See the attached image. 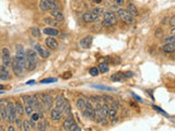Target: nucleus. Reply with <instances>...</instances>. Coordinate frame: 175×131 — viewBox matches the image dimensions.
<instances>
[{
  "label": "nucleus",
  "instance_id": "f257e3e1",
  "mask_svg": "<svg viewBox=\"0 0 175 131\" xmlns=\"http://www.w3.org/2000/svg\"><path fill=\"white\" fill-rule=\"evenodd\" d=\"M27 54V69L29 71H32L36 68L37 64V55L34 49H27L25 51Z\"/></svg>",
  "mask_w": 175,
  "mask_h": 131
},
{
  "label": "nucleus",
  "instance_id": "f03ea898",
  "mask_svg": "<svg viewBox=\"0 0 175 131\" xmlns=\"http://www.w3.org/2000/svg\"><path fill=\"white\" fill-rule=\"evenodd\" d=\"M15 57L20 61V63L23 66L24 69H27V54H25V50L21 44L17 45V47H15Z\"/></svg>",
  "mask_w": 175,
  "mask_h": 131
},
{
  "label": "nucleus",
  "instance_id": "7ed1b4c3",
  "mask_svg": "<svg viewBox=\"0 0 175 131\" xmlns=\"http://www.w3.org/2000/svg\"><path fill=\"white\" fill-rule=\"evenodd\" d=\"M117 17L122 21L126 22L127 24H132L135 22V17L131 15V13L128 12L127 9H118L117 10Z\"/></svg>",
  "mask_w": 175,
  "mask_h": 131
},
{
  "label": "nucleus",
  "instance_id": "20e7f679",
  "mask_svg": "<svg viewBox=\"0 0 175 131\" xmlns=\"http://www.w3.org/2000/svg\"><path fill=\"white\" fill-rule=\"evenodd\" d=\"M62 127H64V129L67 130V131H80L81 130V128L78 127V125L74 122V120H73L72 117H68L67 119L64 121Z\"/></svg>",
  "mask_w": 175,
  "mask_h": 131
},
{
  "label": "nucleus",
  "instance_id": "39448f33",
  "mask_svg": "<svg viewBox=\"0 0 175 131\" xmlns=\"http://www.w3.org/2000/svg\"><path fill=\"white\" fill-rule=\"evenodd\" d=\"M7 109H8V118L7 120L10 122V124H13L17 118V112H15V105L12 102H9L7 105Z\"/></svg>",
  "mask_w": 175,
  "mask_h": 131
},
{
  "label": "nucleus",
  "instance_id": "423d86ee",
  "mask_svg": "<svg viewBox=\"0 0 175 131\" xmlns=\"http://www.w3.org/2000/svg\"><path fill=\"white\" fill-rule=\"evenodd\" d=\"M11 67H12V70H13V72H15V76H22V73H23V71H24V68H23V66L20 63L19 60L17 59V57L12 58Z\"/></svg>",
  "mask_w": 175,
  "mask_h": 131
},
{
  "label": "nucleus",
  "instance_id": "0eeeda50",
  "mask_svg": "<svg viewBox=\"0 0 175 131\" xmlns=\"http://www.w3.org/2000/svg\"><path fill=\"white\" fill-rule=\"evenodd\" d=\"M1 56H2V62L5 66L9 67L11 66V61H12V58L11 55H10V51L8 48H2V51H1Z\"/></svg>",
  "mask_w": 175,
  "mask_h": 131
},
{
  "label": "nucleus",
  "instance_id": "6e6552de",
  "mask_svg": "<svg viewBox=\"0 0 175 131\" xmlns=\"http://www.w3.org/2000/svg\"><path fill=\"white\" fill-rule=\"evenodd\" d=\"M98 18H100V15L95 14L94 12H85V13H83V15H82V19H83L84 22H88V23H90V22H95L98 20Z\"/></svg>",
  "mask_w": 175,
  "mask_h": 131
},
{
  "label": "nucleus",
  "instance_id": "1a4fd4ad",
  "mask_svg": "<svg viewBox=\"0 0 175 131\" xmlns=\"http://www.w3.org/2000/svg\"><path fill=\"white\" fill-rule=\"evenodd\" d=\"M41 103L46 109H51L53 105V97L49 95H41Z\"/></svg>",
  "mask_w": 175,
  "mask_h": 131
},
{
  "label": "nucleus",
  "instance_id": "9d476101",
  "mask_svg": "<svg viewBox=\"0 0 175 131\" xmlns=\"http://www.w3.org/2000/svg\"><path fill=\"white\" fill-rule=\"evenodd\" d=\"M10 79V71H9V68L5 64L2 66H0V80H2V81H7Z\"/></svg>",
  "mask_w": 175,
  "mask_h": 131
},
{
  "label": "nucleus",
  "instance_id": "9b49d317",
  "mask_svg": "<svg viewBox=\"0 0 175 131\" xmlns=\"http://www.w3.org/2000/svg\"><path fill=\"white\" fill-rule=\"evenodd\" d=\"M34 48H35L34 50H35L42 58H48L49 56H51V52L48 51L47 49H45V48H43L41 45H37V44H36V45L34 46Z\"/></svg>",
  "mask_w": 175,
  "mask_h": 131
},
{
  "label": "nucleus",
  "instance_id": "f8f14e48",
  "mask_svg": "<svg viewBox=\"0 0 175 131\" xmlns=\"http://www.w3.org/2000/svg\"><path fill=\"white\" fill-rule=\"evenodd\" d=\"M67 103H68L67 100H66L64 96H58L57 100H56V108L62 113L64 112V109H65V106H66Z\"/></svg>",
  "mask_w": 175,
  "mask_h": 131
},
{
  "label": "nucleus",
  "instance_id": "ddd939ff",
  "mask_svg": "<svg viewBox=\"0 0 175 131\" xmlns=\"http://www.w3.org/2000/svg\"><path fill=\"white\" fill-rule=\"evenodd\" d=\"M104 20H107V21H110V23L113 24H116L117 23V17H116V14L114 13V12L112 11H107L104 13Z\"/></svg>",
  "mask_w": 175,
  "mask_h": 131
},
{
  "label": "nucleus",
  "instance_id": "4468645a",
  "mask_svg": "<svg viewBox=\"0 0 175 131\" xmlns=\"http://www.w3.org/2000/svg\"><path fill=\"white\" fill-rule=\"evenodd\" d=\"M92 41H93V37L92 36H85V37H83L80 41V45H81L82 48H85V49H88V48H90V46L92 45Z\"/></svg>",
  "mask_w": 175,
  "mask_h": 131
},
{
  "label": "nucleus",
  "instance_id": "2eb2a0df",
  "mask_svg": "<svg viewBox=\"0 0 175 131\" xmlns=\"http://www.w3.org/2000/svg\"><path fill=\"white\" fill-rule=\"evenodd\" d=\"M45 43H46V46H47L48 48H51V49H56V48L58 47V42L56 41V38H54L53 36L46 38Z\"/></svg>",
  "mask_w": 175,
  "mask_h": 131
},
{
  "label": "nucleus",
  "instance_id": "dca6fc26",
  "mask_svg": "<svg viewBox=\"0 0 175 131\" xmlns=\"http://www.w3.org/2000/svg\"><path fill=\"white\" fill-rule=\"evenodd\" d=\"M35 128V122L32 121V120H24L22 122V129L25 131H30L32 129Z\"/></svg>",
  "mask_w": 175,
  "mask_h": 131
},
{
  "label": "nucleus",
  "instance_id": "f3484780",
  "mask_svg": "<svg viewBox=\"0 0 175 131\" xmlns=\"http://www.w3.org/2000/svg\"><path fill=\"white\" fill-rule=\"evenodd\" d=\"M54 0H41L40 2V8H41L43 11H46V10L51 9V6L53 3Z\"/></svg>",
  "mask_w": 175,
  "mask_h": 131
},
{
  "label": "nucleus",
  "instance_id": "a211bd4d",
  "mask_svg": "<svg viewBox=\"0 0 175 131\" xmlns=\"http://www.w3.org/2000/svg\"><path fill=\"white\" fill-rule=\"evenodd\" d=\"M127 10H128L129 13H131V15H134V17H138V15H139V11H138V9H137V7L134 5V3L128 2L127 3Z\"/></svg>",
  "mask_w": 175,
  "mask_h": 131
},
{
  "label": "nucleus",
  "instance_id": "6ab92c4d",
  "mask_svg": "<svg viewBox=\"0 0 175 131\" xmlns=\"http://www.w3.org/2000/svg\"><path fill=\"white\" fill-rule=\"evenodd\" d=\"M51 14H52V18L55 19L56 21H62V20H64V14L61 13L60 10H53Z\"/></svg>",
  "mask_w": 175,
  "mask_h": 131
},
{
  "label": "nucleus",
  "instance_id": "aec40b11",
  "mask_svg": "<svg viewBox=\"0 0 175 131\" xmlns=\"http://www.w3.org/2000/svg\"><path fill=\"white\" fill-rule=\"evenodd\" d=\"M162 50L166 54H171L175 50V44L174 43H166L165 45L162 47Z\"/></svg>",
  "mask_w": 175,
  "mask_h": 131
},
{
  "label": "nucleus",
  "instance_id": "412c9836",
  "mask_svg": "<svg viewBox=\"0 0 175 131\" xmlns=\"http://www.w3.org/2000/svg\"><path fill=\"white\" fill-rule=\"evenodd\" d=\"M44 34H47V35H51V36H56L59 34V31L55 29V27H46V29L43 30Z\"/></svg>",
  "mask_w": 175,
  "mask_h": 131
},
{
  "label": "nucleus",
  "instance_id": "4be33fe9",
  "mask_svg": "<svg viewBox=\"0 0 175 131\" xmlns=\"http://www.w3.org/2000/svg\"><path fill=\"white\" fill-rule=\"evenodd\" d=\"M51 117H52V119L53 120H59L60 118H61V112L60 110H58L57 108L56 109H52L51 112Z\"/></svg>",
  "mask_w": 175,
  "mask_h": 131
},
{
  "label": "nucleus",
  "instance_id": "5701e85b",
  "mask_svg": "<svg viewBox=\"0 0 175 131\" xmlns=\"http://www.w3.org/2000/svg\"><path fill=\"white\" fill-rule=\"evenodd\" d=\"M85 105H86V100H84V98L80 97L77 100V107L79 110H84V108H85Z\"/></svg>",
  "mask_w": 175,
  "mask_h": 131
},
{
  "label": "nucleus",
  "instance_id": "b1692460",
  "mask_svg": "<svg viewBox=\"0 0 175 131\" xmlns=\"http://www.w3.org/2000/svg\"><path fill=\"white\" fill-rule=\"evenodd\" d=\"M108 113H110V107H108L107 104H104L101 106V115L103 118H106L108 117Z\"/></svg>",
  "mask_w": 175,
  "mask_h": 131
},
{
  "label": "nucleus",
  "instance_id": "393cba45",
  "mask_svg": "<svg viewBox=\"0 0 175 131\" xmlns=\"http://www.w3.org/2000/svg\"><path fill=\"white\" fill-rule=\"evenodd\" d=\"M15 112H17V115H19V116H22V115L24 114V107L22 106V104L20 102H17L15 103Z\"/></svg>",
  "mask_w": 175,
  "mask_h": 131
},
{
  "label": "nucleus",
  "instance_id": "a878e982",
  "mask_svg": "<svg viewBox=\"0 0 175 131\" xmlns=\"http://www.w3.org/2000/svg\"><path fill=\"white\" fill-rule=\"evenodd\" d=\"M123 79H124V73H123V72H117V73L113 74V76H110V80H112V81H115V82L122 81Z\"/></svg>",
  "mask_w": 175,
  "mask_h": 131
},
{
  "label": "nucleus",
  "instance_id": "bb28decb",
  "mask_svg": "<svg viewBox=\"0 0 175 131\" xmlns=\"http://www.w3.org/2000/svg\"><path fill=\"white\" fill-rule=\"evenodd\" d=\"M98 68L101 73H106L108 71V63L107 62H101V63L98 64Z\"/></svg>",
  "mask_w": 175,
  "mask_h": 131
},
{
  "label": "nucleus",
  "instance_id": "cd10ccee",
  "mask_svg": "<svg viewBox=\"0 0 175 131\" xmlns=\"http://www.w3.org/2000/svg\"><path fill=\"white\" fill-rule=\"evenodd\" d=\"M44 21H45V23L49 24L52 27H56V26L58 25V23H57L58 21H56L55 19H52V18H45V19H44Z\"/></svg>",
  "mask_w": 175,
  "mask_h": 131
},
{
  "label": "nucleus",
  "instance_id": "c85d7f7f",
  "mask_svg": "<svg viewBox=\"0 0 175 131\" xmlns=\"http://www.w3.org/2000/svg\"><path fill=\"white\" fill-rule=\"evenodd\" d=\"M33 106H32L31 104H25V106H24V112L27 113V116H31L32 114H33Z\"/></svg>",
  "mask_w": 175,
  "mask_h": 131
},
{
  "label": "nucleus",
  "instance_id": "c756f323",
  "mask_svg": "<svg viewBox=\"0 0 175 131\" xmlns=\"http://www.w3.org/2000/svg\"><path fill=\"white\" fill-rule=\"evenodd\" d=\"M31 34L33 37H36V38H39L40 36H41V31H40L37 27H32L31 29Z\"/></svg>",
  "mask_w": 175,
  "mask_h": 131
},
{
  "label": "nucleus",
  "instance_id": "7c9ffc66",
  "mask_svg": "<svg viewBox=\"0 0 175 131\" xmlns=\"http://www.w3.org/2000/svg\"><path fill=\"white\" fill-rule=\"evenodd\" d=\"M40 118H42V116H41V114H40V113H37V112L33 113V114L31 115V120H32V121H34V122L39 121Z\"/></svg>",
  "mask_w": 175,
  "mask_h": 131
},
{
  "label": "nucleus",
  "instance_id": "2f4dec72",
  "mask_svg": "<svg viewBox=\"0 0 175 131\" xmlns=\"http://www.w3.org/2000/svg\"><path fill=\"white\" fill-rule=\"evenodd\" d=\"M48 126V122L46 121V120H42L41 122H39V125H37V129L39 130H45L46 129V127Z\"/></svg>",
  "mask_w": 175,
  "mask_h": 131
},
{
  "label": "nucleus",
  "instance_id": "473e14b6",
  "mask_svg": "<svg viewBox=\"0 0 175 131\" xmlns=\"http://www.w3.org/2000/svg\"><path fill=\"white\" fill-rule=\"evenodd\" d=\"M116 114H117V109L114 107L110 108V113H108V117H110V119H114L116 118Z\"/></svg>",
  "mask_w": 175,
  "mask_h": 131
},
{
  "label": "nucleus",
  "instance_id": "72a5a7b5",
  "mask_svg": "<svg viewBox=\"0 0 175 131\" xmlns=\"http://www.w3.org/2000/svg\"><path fill=\"white\" fill-rule=\"evenodd\" d=\"M89 73L91 74L92 76H98V74H100V70H98V68L93 67V68H91V69H90Z\"/></svg>",
  "mask_w": 175,
  "mask_h": 131
},
{
  "label": "nucleus",
  "instance_id": "f704fd0d",
  "mask_svg": "<svg viewBox=\"0 0 175 131\" xmlns=\"http://www.w3.org/2000/svg\"><path fill=\"white\" fill-rule=\"evenodd\" d=\"M56 81H57V79L56 78H47V79L42 80L41 83L42 84H48V83H53V82H56Z\"/></svg>",
  "mask_w": 175,
  "mask_h": 131
},
{
  "label": "nucleus",
  "instance_id": "c9c22d12",
  "mask_svg": "<svg viewBox=\"0 0 175 131\" xmlns=\"http://www.w3.org/2000/svg\"><path fill=\"white\" fill-rule=\"evenodd\" d=\"M165 43H174L175 44V35L173 34L172 36H168V37H165L163 39Z\"/></svg>",
  "mask_w": 175,
  "mask_h": 131
},
{
  "label": "nucleus",
  "instance_id": "e433bc0d",
  "mask_svg": "<svg viewBox=\"0 0 175 131\" xmlns=\"http://www.w3.org/2000/svg\"><path fill=\"white\" fill-rule=\"evenodd\" d=\"M59 9H60L59 3H58L56 0H54L53 3H52V6H51V9H49V10H52V11H53V10H59Z\"/></svg>",
  "mask_w": 175,
  "mask_h": 131
},
{
  "label": "nucleus",
  "instance_id": "4c0bfd02",
  "mask_svg": "<svg viewBox=\"0 0 175 131\" xmlns=\"http://www.w3.org/2000/svg\"><path fill=\"white\" fill-rule=\"evenodd\" d=\"M92 12H94V13L98 15H101V14H104V13H105V12H104V9H102V8H95V9L92 10Z\"/></svg>",
  "mask_w": 175,
  "mask_h": 131
},
{
  "label": "nucleus",
  "instance_id": "58836bf2",
  "mask_svg": "<svg viewBox=\"0 0 175 131\" xmlns=\"http://www.w3.org/2000/svg\"><path fill=\"white\" fill-rule=\"evenodd\" d=\"M22 98H23V100H24V103H25V104H31L32 105V98H33L32 96H29V95L25 96V95H24Z\"/></svg>",
  "mask_w": 175,
  "mask_h": 131
},
{
  "label": "nucleus",
  "instance_id": "ea45409f",
  "mask_svg": "<svg viewBox=\"0 0 175 131\" xmlns=\"http://www.w3.org/2000/svg\"><path fill=\"white\" fill-rule=\"evenodd\" d=\"M93 88H101V90H106V91H112V90H113L112 88H108V86H103V85H93Z\"/></svg>",
  "mask_w": 175,
  "mask_h": 131
},
{
  "label": "nucleus",
  "instance_id": "a19ab883",
  "mask_svg": "<svg viewBox=\"0 0 175 131\" xmlns=\"http://www.w3.org/2000/svg\"><path fill=\"white\" fill-rule=\"evenodd\" d=\"M71 112V106L69 105V103H67L65 106V109H64V113H66V114H69V113Z\"/></svg>",
  "mask_w": 175,
  "mask_h": 131
},
{
  "label": "nucleus",
  "instance_id": "79ce46f5",
  "mask_svg": "<svg viewBox=\"0 0 175 131\" xmlns=\"http://www.w3.org/2000/svg\"><path fill=\"white\" fill-rule=\"evenodd\" d=\"M134 76V72H131V71H127V72H125L124 73V78H132Z\"/></svg>",
  "mask_w": 175,
  "mask_h": 131
},
{
  "label": "nucleus",
  "instance_id": "37998d69",
  "mask_svg": "<svg viewBox=\"0 0 175 131\" xmlns=\"http://www.w3.org/2000/svg\"><path fill=\"white\" fill-rule=\"evenodd\" d=\"M152 107H153V108H154V109H156V112H160V113H161V114H163V115H165V116H168V114H166V113H165V112H163V110L161 109V108H160V107H158V106H156V105H153V106H152Z\"/></svg>",
  "mask_w": 175,
  "mask_h": 131
},
{
  "label": "nucleus",
  "instance_id": "c03bdc74",
  "mask_svg": "<svg viewBox=\"0 0 175 131\" xmlns=\"http://www.w3.org/2000/svg\"><path fill=\"white\" fill-rule=\"evenodd\" d=\"M90 100H92V102H94V103H98L100 100H101V97H98V96H91Z\"/></svg>",
  "mask_w": 175,
  "mask_h": 131
},
{
  "label": "nucleus",
  "instance_id": "a18cd8bd",
  "mask_svg": "<svg viewBox=\"0 0 175 131\" xmlns=\"http://www.w3.org/2000/svg\"><path fill=\"white\" fill-rule=\"evenodd\" d=\"M114 2H115V5L116 6H118V7H120V6H123L124 5V0H114Z\"/></svg>",
  "mask_w": 175,
  "mask_h": 131
},
{
  "label": "nucleus",
  "instance_id": "49530a36",
  "mask_svg": "<svg viewBox=\"0 0 175 131\" xmlns=\"http://www.w3.org/2000/svg\"><path fill=\"white\" fill-rule=\"evenodd\" d=\"M169 23H170L171 26H175V15H173V17L171 18L170 21H169Z\"/></svg>",
  "mask_w": 175,
  "mask_h": 131
},
{
  "label": "nucleus",
  "instance_id": "de8ad7c7",
  "mask_svg": "<svg viewBox=\"0 0 175 131\" xmlns=\"http://www.w3.org/2000/svg\"><path fill=\"white\" fill-rule=\"evenodd\" d=\"M15 124H17V126H18V127H22V121H21V120H20V118H15Z\"/></svg>",
  "mask_w": 175,
  "mask_h": 131
},
{
  "label": "nucleus",
  "instance_id": "09e8293b",
  "mask_svg": "<svg viewBox=\"0 0 175 131\" xmlns=\"http://www.w3.org/2000/svg\"><path fill=\"white\" fill-rule=\"evenodd\" d=\"M131 95L134 96L135 98H136V100H137V102H140V103L142 102V100H141V98H140V97H139V96H138V95H136V94H135V93H131Z\"/></svg>",
  "mask_w": 175,
  "mask_h": 131
},
{
  "label": "nucleus",
  "instance_id": "8fccbe9b",
  "mask_svg": "<svg viewBox=\"0 0 175 131\" xmlns=\"http://www.w3.org/2000/svg\"><path fill=\"white\" fill-rule=\"evenodd\" d=\"M66 76H64V79H68L71 76V72H67V73H65Z\"/></svg>",
  "mask_w": 175,
  "mask_h": 131
},
{
  "label": "nucleus",
  "instance_id": "3c124183",
  "mask_svg": "<svg viewBox=\"0 0 175 131\" xmlns=\"http://www.w3.org/2000/svg\"><path fill=\"white\" fill-rule=\"evenodd\" d=\"M34 83H36V82L34 81V80H31V81H27V85H32V84H34Z\"/></svg>",
  "mask_w": 175,
  "mask_h": 131
},
{
  "label": "nucleus",
  "instance_id": "603ef678",
  "mask_svg": "<svg viewBox=\"0 0 175 131\" xmlns=\"http://www.w3.org/2000/svg\"><path fill=\"white\" fill-rule=\"evenodd\" d=\"M8 130H10V131H15V128H13V127H12V126H10L9 128H8Z\"/></svg>",
  "mask_w": 175,
  "mask_h": 131
},
{
  "label": "nucleus",
  "instance_id": "864d4df0",
  "mask_svg": "<svg viewBox=\"0 0 175 131\" xmlns=\"http://www.w3.org/2000/svg\"><path fill=\"white\" fill-rule=\"evenodd\" d=\"M171 33H172V34H175V26H173V29H172V31H171Z\"/></svg>",
  "mask_w": 175,
  "mask_h": 131
},
{
  "label": "nucleus",
  "instance_id": "5fc2aeb1",
  "mask_svg": "<svg viewBox=\"0 0 175 131\" xmlns=\"http://www.w3.org/2000/svg\"><path fill=\"white\" fill-rule=\"evenodd\" d=\"M3 88H5V86H3V85H1V84H0V91H1V90H3Z\"/></svg>",
  "mask_w": 175,
  "mask_h": 131
},
{
  "label": "nucleus",
  "instance_id": "6e6d98bb",
  "mask_svg": "<svg viewBox=\"0 0 175 131\" xmlns=\"http://www.w3.org/2000/svg\"><path fill=\"white\" fill-rule=\"evenodd\" d=\"M94 1H95L96 3H100V2H101V0H94Z\"/></svg>",
  "mask_w": 175,
  "mask_h": 131
},
{
  "label": "nucleus",
  "instance_id": "4d7b16f0",
  "mask_svg": "<svg viewBox=\"0 0 175 131\" xmlns=\"http://www.w3.org/2000/svg\"><path fill=\"white\" fill-rule=\"evenodd\" d=\"M0 120H1V115H0Z\"/></svg>",
  "mask_w": 175,
  "mask_h": 131
}]
</instances>
